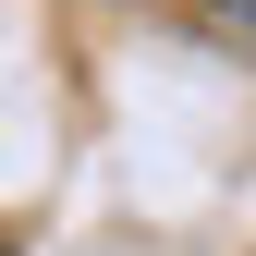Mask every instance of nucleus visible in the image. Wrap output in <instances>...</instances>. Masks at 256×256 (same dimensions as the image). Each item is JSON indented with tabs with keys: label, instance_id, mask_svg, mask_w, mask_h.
<instances>
[{
	"label": "nucleus",
	"instance_id": "nucleus-1",
	"mask_svg": "<svg viewBox=\"0 0 256 256\" xmlns=\"http://www.w3.org/2000/svg\"><path fill=\"white\" fill-rule=\"evenodd\" d=\"M0 256H12V244H0Z\"/></svg>",
	"mask_w": 256,
	"mask_h": 256
}]
</instances>
